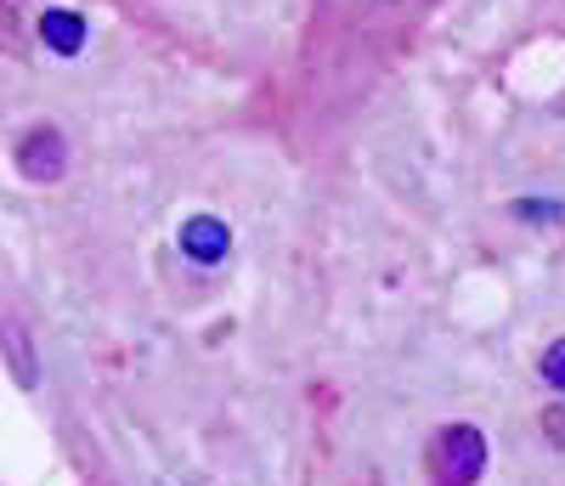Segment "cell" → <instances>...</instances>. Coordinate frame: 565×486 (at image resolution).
Returning <instances> with one entry per match:
<instances>
[{
	"instance_id": "5b68a950",
	"label": "cell",
	"mask_w": 565,
	"mask_h": 486,
	"mask_svg": "<svg viewBox=\"0 0 565 486\" xmlns=\"http://www.w3.org/2000/svg\"><path fill=\"white\" fill-rule=\"evenodd\" d=\"M537 368H543V379L554 384V391H565V339H554V346L543 351V362H537Z\"/></svg>"
},
{
	"instance_id": "6da1fadb",
	"label": "cell",
	"mask_w": 565,
	"mask_h": 486,
	"mask_svg": "<svg viewBox=\"0 0 565 486\" xmlns=\"http://www.w3.org/2000/svg\"><path fill=\"white\" fill-rule=\"evenodd\" d=\"M430 469L441 480H476L487 469V442H481V430L476 424H447L436 430V442H430Z\"/></svg>"
},
{
	"instance_id": "3957f363",
	"label": "cell",
	"mask_w": 565,
	"mask_h": 486,
	"mask_svg": "<svg viewBox=\"0 0 565 486\" xmlns=\"http://www.w3.org/2000/svg\"><path fill=\"white\" fill-rule=\"evenodd\" d=\"M181 250L193 255L199 266H215V261H226V250H232V232L215 221V215H193L181 226Z\"/></svg>"
},
{
	"instance_id": "277c9868",
	"label": "cell",
	"mask_w": 565,
	"mask_h": 486,
	"mask_svg": "<svg viewBox=\"0 0 565 486\" xmlns=\"http://www.w3.org/2000/svg\"><path fill=\"white\" fill-rule=\"evenodd\" d=\"M40 40L52 45V52L74 57L79 45H85V23H79L74 12H45V18H40Z\"/></svg>"
},
{
	"instance_id": "8992f818",
	"label": "cell",
	"mask_w": 565,
	"mask_h": 486,
	"mask_svg": "<svg viewBox=\"0 0 565 486\" xmlns=\"http://www.w3.org/2000/svg\"><path fill=\"white\" fill-rule=\"evenodd\" d=\"M543 430H548L554 447H565V408H548V413H543Z\"/></svg>"
},
{
	"instance_id": "7a4b0ae2",
	"label": "cell",
	"mask_w": 565,
	"mask_h": 486,
	"mask_svg": "<svg viewBox=\"0 0 565 486\" xmlns=\"http://www.w3.org/2000/svg\"><path fill=\"white\" fill-rule=\"evenodd\" d=\"M18 165H23L29 181H57L63 165H68V141H63V130L34 125V130L18 141Z\"/></svg>"
}]
</instances>
